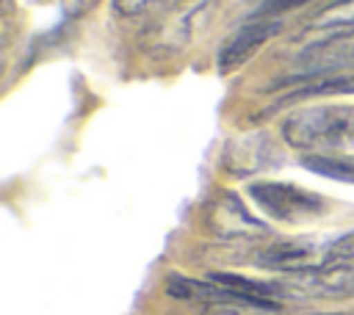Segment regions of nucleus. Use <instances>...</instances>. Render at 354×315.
<instances>
[{"label": "nucleus", "instance_id": "20e7f679", "mask_svg": "<svg viewBox=\"0 0 354 315\" xmlns=\"http://www.w3.org/2000/svg\"><path fill=\"white\" fill-rule=\"evenodd\" d=\"M351 64H354V33H332L329 39L307 44L296 55L293 72L288 75L285 83H307L315 77H326L343 72Z\"/></svg>", "mask_w": 354, "mask_h": 315}, {"label": "nucleus", "instance_id": "1a4fd4ad", "mask_svg": "<svg viewBox=\"0 0 354 315\" xmlns=\"http://www.w3.org/2000/svg\"><path fill=\"white\" fill-rule=\"evenodd\" d=\"M335 94H354V72H335V75H326V77L299 83V88L285 94L279 105L307 99V97H335Z\"/></svg>", "mask_w": 354, "mask_h": 315}, {"label": "nucleus", "instance_id": "f257e3e1", "mask_svg": "<svg viewBox=\"0 0 354 315\" xmlns=\"http://www.w3.org/2000/svg\"><path fill=\"white\" fill-rule=\"evenodd\" d=\"M282 138L293 149L332 152L354 144V105H315L293 111L282 122Z\"/></svg>", "mask_w": 354, "mask_h": 315}, {"label": "nucleus", "instance_id": "39448f33", "mask_svg": "<svg viewBox=\"0 0 354 315\" xmlns=\"http://www.w3.org/2000/svg\"><path fill=\"white\" fill-rule=\"evenodd\" d=\"M279 28H282V22L274 19V17H254L252 22H246L243 28H238L230 36V41L221 47V52H218V64H216L218 72L221 75H230L238 66H243L271 36H277Z\"/></svg>", "mask_w": 354, "mask_h": 315}, {"label": "nucleus", "instance_id": "7ed1b4c3", "mask_svg": "<svg viewBox=\"0 0 354 315\" xmlns=\"http://www.w3.org/2000/svg\"><path fill=\"white\" fill-rule=\"evenodd\" d=\"M249 196L260 204V210L277 221H301L324 210V199L313 191H304L293 182H252Z\"/></svg>", "mask_w": 354, "mask_h": 315}, {"label": "nucleus", "instance_id": "f03ea898", "mask_svg": "<svg viewBox=\"0 0 354 315\" xmlns=\"http://www.w3.org/2000/svg\"><path fill=\"white\" fill-rule=\"evenodd\" d=\"M354 296V265H332V268H310L285 274V279L271 282V298H351Z\"/></svg>", "mask_w": 354, "mask_h": 315}, {"label": "nucleus", "instance_id": "423d86ee", "mask_svg": "<svg viewBox=\"0 0 354 315\" xmlns=\"http://www.w3.org/2000/svg\"><path fill=\"white\" fill-rule=\"evenodd\" d=\"M207 227L218 238H243V235L266 232V224L260 218H254L243 207V202L235 193H230V191L216 193V199L210 202V207H207Z\"/></svg>", "mask_w": 354, "mask_h": 315}, {"label": "nucleus", "instance_id": "2eb2a0df", "mask_svg": "<svg viewBox=\"0 0 354 315\" xmlns=\"http://www.w3.org/2000/svg\"><path fill=\"white\" fill-rule=\"evenodd\" d=\"M77 3H91V0H77Z\"/></svg>", "mask_w": 354, "mask_h": 315}, {"label": "nucleus", "instance_id": "f8f14e48", "mask_svg": "<svg viewBox=\"0 0 354 315\" xmlns=\"http://www.w3.org/2000/svg\"><path fill=\"white\" fill-rule=\"evenodd\" d=\"M354 260V229L337 235L335 240H326V249H324V268H332V265H346Z\"/></svg>", "mask_w": 354, "mask_h": 315}, {"label": "nucleus", "instance_id": "6e6552de", "mask_svg": "<svg viewBox=\"0 0 354 315\" xmlns=\"http://www.w3.org/2000/svg\"><path fill=\"white\" fill-rule=\"evenodd\" d=\"M202 11V0L196 3H183L171 17L160 19L158 28H152V47L155 50H177L188 33H191V25H194V17Z\"/></svg>", "mask_w": 354, "mask_h": 315}, {"label": "nucleus", "instance_id": "9d476101", "mask_svg": "<svg viewBox=\"0 0 354 315\" xmlns=\"http://www.w3.org/2000/svg\"><path fill=\"white\" fill-rule=\"evenodd\" d=\"M313 33H354V0H337L321 8L307 25Z\"/></svg>", "mask_w": 354, "mask_h": 315}, {"label": "nucleus", "instance_id": "0eeeda50", "mask_svg": "<svg viewBox=\"0 0 354 315\" xmlns=\"http://www.w3.org/2000/svg\"><path fill=\"white\" fill-rule=\"evenodd\" d=\"M324 249L326 243H310V240H277L257 251V265L274 268V271H310L324 268Z\"/></svg>", "mask_w": 354, "mask_h": 315}, {"label": "nucleus", "instance_id": "ddd939ff", "mask_svg": "<svg viewBox=\"0 0 354 315\" xmlns=\"http://www.w3.org/2000/svg\"><path fill=\"white\" fill-rule=\"evenodd\" d=\"M155 3H160V0H113V11L119 17H136V14L147 11Z\"/></svg>", "mask_w": 354, "mask_h": 315}, {"label": "nucleus", "instance_id": "4468645a", "mask_svg": "<svg viewBox=\"0 0 354 315\" xmlns=\"http://www.w3.org/2000/svg\"><path fill=\"white\" fill-rule=\"evenodd\" d=\"M304 3H310V0H268V3L260 6L257 17H271L274 11H288V8H296V6H304Z\"/></svg>", "mask_w": 354, "mask_h": 315}, {"label": "nucleus", "instance_id": "9b49d317", "mask_svg": "<svg viewBox=\"0 0 354 315\" xmlns=\"http://www.w3.org/2000/svg\"><path fill=\"white\" fill-rule=\"evenodd\" d=\"M301 166L329 177V180H340V182H354V158L346 155H332V152H313L301 158Z\"/></svg>", "mask_w": 354, "mask_h": 315}]
</instances>
